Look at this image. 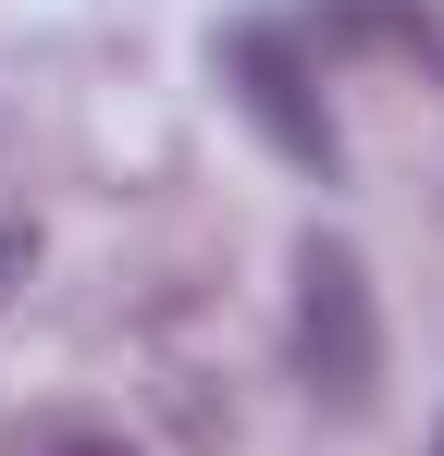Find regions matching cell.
I'll list each match as a JSON object with an SVG mask.
<instances>
[{
	"label": "cell",
	"instance_id": "6da1fadb",
	"mask_svg": "<svg viewBox=\"0 0 444 456\" xmlns=\"http://www.w3.org/2000/svg\"><path fill=\"white\" fill-rule=\"evenodd\" d=\"M296 370L333 419H370V395H382V308H370L358 247H333V234L296 247Z\"/></svg>",
	"mask_w": 444,
	"mask_h": 456
},
{
	"label": "cell",
	"instance_id": "7a4b0ae2",
	"mask_svg": "<svg viewBox=\"0 0 444 456\" xmlns=\"http://www.w3.org/2000/svg\"><path fill=\"white\" fill-rule=\"evenodd\" d=\"M222 86H234V111L296 160V173H346V136H333V111H321V75H308V37L296 25H234L222 37Z\"/></svg>",
	"mask_w": 444,
	"mask_h": 456
},
{
	"label": "cell",
	"instance_id": "3957f363",
	"mask_svg": "<svg viewBox=\"0 0 444 456\" xmlns=\"http://www.w3.org/2000/svg\"><path fill=\"white\" fill-rule=\"evenodd\" d=\"M308 50H321V62H333V50H395V62L444 75V25L420 0H321V12H308Z\"/></svg>",
	"mask_w": 444,
	"mask_h": 456
},
{
	"label": "cell",
	"instance_id": "277c9868",
	"mask_svg": "<svg viewBox=\"0 0 444 456\" xmlns=\"http://www.w3.org/2000/svg\"><path fill=\"white\" fill-rule=\"evenodd\" d=\"M25 259H37V234H25V223H0V297H12V272H25Z\"/></svg>",
	"mask_w": 444,
	"mask_h": 456
},
{
	"label": "cell",
	"instance_id": "5b68a950",
	"mask_svg": "<svg viewBox=\"0 0 444 456\" xmlns=\"http://www.w3.org/2000/svg\"><path fill=\"white\" fill-rule=\"evenodd\" d=\"M50 456H124V444H50Z\"/></svg>",
	"mask_w": 444,
	"mask_h": 456
},
{
	"label": "cell",
	"instance_id": "8992f818",
	"mask_svg": "<svg viewBox=\"0 0 444 456\" xmlns=\"http://www.w3.org/2000/svg\"><path fill=\"white\" fill-rule=\"evenodd\" d=\"M432 456H444V432H432Z\"/></svg>",
	"mask_w": 444,
	"mask_h": 456
}]
</instances>
